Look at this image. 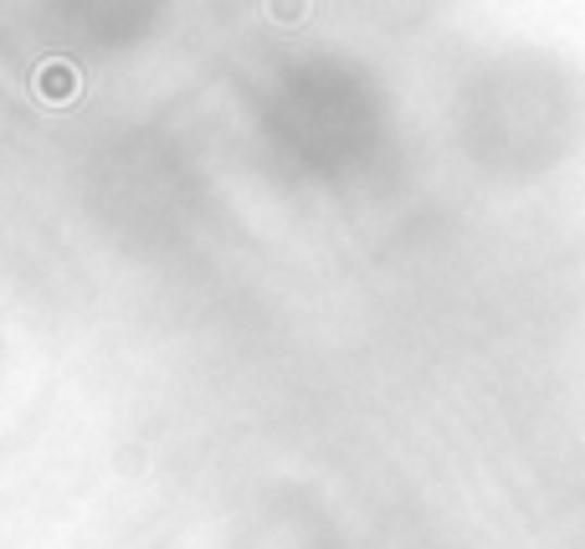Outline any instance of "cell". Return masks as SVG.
<instances>
[{"label":"cell","instance_id":"obj_1","mask_svg":"<svg viewBox=\"0 0 585 549\" xmlns=\"http://www.w3.org/2000/svg\"><path fill=\"white\" fill-rule=\"evenodd\" d=\"M77 67L73 62H41V73H37V92L47 98V103H73L77 98Z\"/></svg>","mask_w":585,"mask_h":549},{"label":"cell","instance_id":"obj_2","mask_svg":"<svg viewBox=\"0 0 585 549\" xmlns=\"http://www.w3.org/2000/svg\"><path fill=\"white\" fill-rule=\"evenodd\" d=\"M267 11H273L277 21H288V26H292V21H303V0H267Z\"/></svg>","mask_w":585,"mask_h":549}]
</instances>
